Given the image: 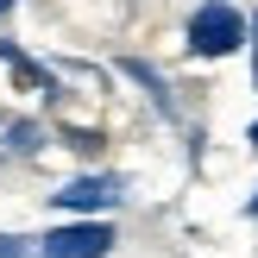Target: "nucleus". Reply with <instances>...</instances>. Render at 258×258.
<instances>
[{
    "mask_svg": "<svg viewBox=\"0 0 258 258\" xmlns=\"http://www.w3.org/2000/svg\"><path fill=\"white\" fill-rule=\"evenodd\" d=\"M50 133H57V145H70L82 164H95L101 151H107V133H101V126H76V120H63V126H50Z\"/></svg>",
    "mask_w": 258,
    "mask_h": 258,
    "instance_id": "6",
    "label": "nucleus"
},
{
    "mask_svg": "<svg viewBox=\"0 0 258 258\" xmlns=\"http://www.w3.org/2000/svg\"><path fill=\"white\" fill-rule=\"evenodd\" d=\"M246 44H252V88H258V13H252V32H246Z\"/></svg>",
    "mask_w": 258,
    "mask_h": 258,
    "instance_id": "8",
    "label": "nucleus"
},
{
    "mask_svg": "<svg viewBox=\"0 0 258 258\" xmlns=\"http://www.w3.org/2000/svg\"><path fill=\"white\" fill-rule=\"evenodd\" d=\"M120 76L145 88V101L158 107V120H183V107H176V95H170V82H164L158 63H145V57H120Z\"/></svg>",
    "mask_w": 258,
    "mask_h": 258,
    "instance_id": "5",
    "label": "nucleus"
},
{
    "mask_svg": "<svg viewBox=\"0 0 258 258\" xmlns=\"http://www.w3.org/2000/svg\"><path fill=\"white\" fill-rule=\"evenodd\" d=\"M44 145H57V133H50L44 113H7V120H0V151H7V158H38Z\"/></svg>",
    "mask_w": 258,
    "mask_h": 258,
    "instance_id": "4",
    "label": "nucleus"
},
{
    "mask_svg": "<svg viewBox=\"0 0 258 258\" xmlns=\"http://www.w3.org/2000/svg\"><path fill=\"white\" fill-rule=\"evenodd\" d=\"M246 214H252V221H258V196H252V202H246Z\"/></svg>",
    "mask_w": 258,
    "mask_h": 258,
    "instance_id": "10",
    "label": "nucleus"
},
{
    "mask_svg": "<svg viewBox=\"0 0 258 258\" xmlns=\"http://www.w3.org/2000/svg\"><path fill=\"white\" fill-rule=\"evenodd\" d=\"M120 202H126V176H113V170H76L63 189H50L57 214H113Z\"/></svg>",
    "mask_w": 258,
    "mask_h": 258,
    "instance_id": "3",
    "label": "nucleus"
},
{
    "mask_svg": "<svg viewBox=\"0 0 258 258\" xmlns=\"http://www.w3.org/2000/svg\"><path fill=\"white\" fill-rule=\"evenodd\" d=\"M120 246V227L107 214H70L63 227L38 233V258H107Z\"/></svg>",
    "mask_w": 258,
    "mask_h": 258,
    "instance_id": "2",
    "label": "nucleus"
},
{
    "mask_svg": "<svg viewBox=\"0 0 258 258\" xmlns=\"http://www.w3.org/2000/svg\"><path fill=\"white\" fill-rule=\"evenodd\" d=\"M13 7H19V0H0V19H7V13H13Z\"/></svg>",
    "mask_w": 258,
    "mask_h": 258,
    "instance_id": "9",
    "label": "nucleus"
},
{
    "mask_svg": "<svg viewBox=\"0 0 258 258\" xmlns=\"http://www.w3.org/2000/svg\"><path fill=\"white\" fill-rule=\"evenodd\" d=\"M246 32H252V13H239L233 0H202L183 19V50L196 63H221L233 50H246Z\"/></svg>",
    "mask_w": 258,
    "mask_h": 258,
    "instance_id": "1",
    "label": "nucleus"
},
{
    "mask_svg": "<svg viewBox=\"0 0 258 258\" xmlns=\"http://www.w3.org/2000/svg\"><path fill=\"white\" fill-rule=\"evenodd\" d=\"M246 139H252V151H258V120H252V133H246Z\"/></svg>",
    "mask_w": 258,
    "mask_h": 258,
    "instance_id": "11",
    "label": "nucleus"
},
{
    "mask_svg": "<svg viewBox=\"0 0 258 258\" xmlns=\"http://www.w3.org/2000/svg\"><path fill=\"white\" fill-rule=\"evenodd\" d=\"M0 258H38V239L32 233H0Z\"/></svg>",
    "mask_w": 258,
    "mask_h": 258,
    "instance_id": "7",
    "label": "nucleus"
},
{
    "mask_svg": "<svg viewBox=\"0 0 258 258\" xmlns=\"http://www.w3.org/2000/svg\"><path fill=\"white\" fill-rule=\"evenodd\" d=\"M0 120H7V113H0Z\"/></svg>",
    "mask_w": 258,
    "mask_h": 258,
    "instance_id": "12",
    "label": "nucleus"
}]
</instances>
